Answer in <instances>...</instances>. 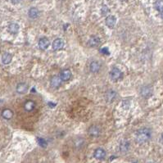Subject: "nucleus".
<instances>
[{
    "label": "nucleus",
    "instance_id": "nucleus-19",
    "mask_svg": "<svg viewBox=\"0 0 163 163\" xmlns=\"http://www.w3.org/2000/svg\"><path fill=\"white\" fill-rule=\"evenodd\" d=\"M116 97V93L113 90H109L106 93V99L108 102H112Z\"/></svg>",
    "mask_w": 163,
    "mask_h": 163
},
{
    "label": "nucleus",
    "instance_id": "nucleus-23",
    "mask_svg": "<svg viewBox=\"0 0 163 163\" xmlns=\"http://www.w3.org/2000/svg\"><path fill=\"white\" fill-rule=\"evenodd\" d=\"M100 52L102 53V54H104V55H109V54H110V51H109L108 48H107V47L101 48Z\"/></svg>",
    "mask_w": 163,
    "mask_h": 163
},
{
    "label": "nucleus",
    "instance_id": "nucleus-16",
    "mask_svg": "<svg viewBox=\"0 0 163 163\" xmlns=\"http://www.w3.org/2000/svg\"><path fill=\"white\" fill-rule=\"evenodd\" d=\"M2 116L3 118H4L6 120H10L13 117V111L11 110V109H4V110L2 111Z\"/></svg>",
    "mask_w": 163,
    "mask_h": 163
},
{
    "label": "nucleus",
    "instance_id": "nucleus-15",
    "mask_svg": "<svg viewBox=\"0 0 163 163\" xmlns=\"http://www.w3.org/2000/svg\"><path fill=\"white\" fill-rule=\"evenodd\" d=\"M100 64L96 62V61H94V62H92L90 63V65H89V70H90V72L92 73H97V72H99V70H100Z\"/></svg>",
    "mask_w": 163,
    "mask_h": 163
},
{
    "label": "nucleus",
    "instance_id": "nucleus-24",
    "mask_svg": "<svg viewBox=\"0 0 163 163\" xmlns=\"http://www.w3.org/2000/svg\"><path fill=\"white\" fill-rule=\"evenodd\" d=\"M102 15H106V13L109 12V9L107 6H103L102 8Z\"/></svg>",
    "mask_w": 163,
    "mask_h": 163
},
{
    "label": "nucleus",
    "instance_id": "nucleus-12",
    "mask_svg": "<svg viewBox=\"0 0 163 163\" xmlns=\"http://www.w3.org/2000/svg\"><path fill=\"white\" fill-rule=\"evenodd\" d=\"M8 32L12 34H17L19 32V25L17 24V23H11L8 25Z\"/></svg>",
    "mask_w": 163,
    "mask_h": 163
},
{
    "label": "nucleus",
    "instance_id": "nucleus-2",
    "mask_svg": "<svg viewBox=\"0 0 163 163\" xmlns=\"http://www.w3.org/2000/svg\"><path fill=\"white\" fill-rule=\"evenodd\" d=\"M110 76H111V80H118L119 79H120L121 76H122V73L120 72V70H119L118 68H113L110 72Z\"/></svg>",
    "mask_w": 163,
    "mask_h": 163
},
{
    "label": "nucleus",
    "instance_id": "nucleus-4",
    "mask_svg": "<svg viewBox=\"0 0 163 163\" xmlns=\"http://www.w3.org/2000/svg\"><path fill=\"white\" fill-rule=\"evenodd\" d=\"M28 85L25 84V83H19L17 85V88H16V90L17 92L20 94H24L26 92L28 91Z\"/></svg>",
    "mask_w": 163,
    "mask_h": 163
},
{
    "label": "nucleus",
    "instance_id": "nucleus-21",
    "mask_svg": "<svg viewBox=\"0 0 163 163\" xmlns=\"http://www.w3.org/2000/svg\"><path fill=\"white\" fill-rule=\"evenodd\" d=\"M155 7L157 10L160 12H163V0H157L155 3Z\"/></svg>",
    "mask_w": 163,
    "mask_h": 163
},
{
    "label": "nucleus",
    "instance_id": "nucleus-17",
    "mask_svg": "<svg viewBox=\"0 0 163 163\" xmlns=\"http://www.w3.org/2000/svg\"><path fill=\"white\" fill-rule=\"evenodd\" d=\"M152 94V89L150 86H144L141 89V95L144 98H148Z\"/></svg>",
    "mask_w": 163,
    "mask_h": 163
},
{
    "label": "nucleus",
    "instance_id": "nucleus-11",
    "mask_svg": "<svg viewBox=\"0 0 163 163\" xmlns=\"http://www.w3.org/2000/svg\"><path fill=\"white\" fill-rule=\"evenodd\" d=\"M1 60H2L3 64H4V65H8V64L11 63L12 60V54L9 53H4L3 54V56H2Z\"/></svg>",
    "mask_w": 163,
    "mask_h": 163
},
{
    "label": "nucleus",
    "instance_id": "nucleus-18",
    "mask_svg": "<svg viewBox=\"0 0 163 163\" xmlns=\"http://www.w3.org/2000/svg\"><path fill=\"white\" fill-rule=\"evenodd\" d=\"M28 15L31 19H36L39 15V11L36 8H31L29 10Z\"/></svg>",
    "mask_w": 163,
    "mask_h": 163
},
{
    "label": "nucleus",
    "instance_id": "nucleus-22",
    "mask_svg": "<svg viewBox=\"0 0 163 163\" xmlns=\"http://www.w3.org/2000/svg\"><path fill=\"white\" fill-rule=\"evenodd\" d=\"M37 141H38L39 145L41 146L42 148H46L47 145H48L47 141L44 139H43V138H37Z\"/></svg>",
    "mask_w": 163,
    "mask_h": 163
},
{
    "label": "nucleus",
    "instance_id": "nucleus-26",
    "mask_svg": "<svg viewBox=\"0 0 163 163\" xmlns=\"http://www.w3.org/2000/svg\"><path fill=\"white\" fill-rule=\"evenodd\" d=\"M161 17H162V18L163 19V12H161Z\"/></svg>",
    "mask_w": 163,
    "mask_h": 163
},
{
    "label": "nucleus",
    "instance_id": "nucleus-8",
    "mask_svg": "<svg viewBox=\"0 0 163 163\" xmlns=\"http://www.w3.org/2000/svg\"><path fill=\"white\" fill-rule=\"evenodd\" d=\"M64 47V41L62 39H56L53 43V48L54 50H61Z\"/></svg>",
    "mask_w": 163,
    "mask_h": 163
},
{
    "label": "nucleus",
    "instance_id": "nucleus-1",
    "mask_svg": "<svg viewBox=\"0 0 163 163\" xmlns=\"http://www.w3.org/2000/svg\"><path fill=\"white\" fill-rule=\"evenodd\" d=\"M150 138H151V130L148 128L140 129L137 131V133L135 134V139L139 144L146 143L150 139Z\"/></svg>",
    "mask_w": 163,
    "mask_h": 163
},
{
    "label": "nucleus",
    "instance_id": "nucleus-27",
    "mask_svg": "<svg viewBox=\"0 0 163 163\" xmlns=\"http://www.w3.org/2000/svg\"><path fill=\"white\" fill-rule=\"evenodd\" d=\"M134 163H135V162H134Z\"/></svg>",
    "mask_w": 163,
    "mask_h": 163
},
{
    "label": "nucleus",
    "instance_id": "nucleus-9",
    "mask_svg": "<svg viewBox=\"0 0 163 163\" xmlns=\"http://www.w3.org/2000/svg\"><path fill=\"white\" fill-rule=\"evenodd\" d=\"M89 134L91 136L97 137L101 134V129L98 125H92L89 128Z\"/></svg>",
    "mask_w": 163,
    "mask_h": 163
},
{
    "label": "nucleus",
    "instance_id": "nucleus-6",
    "mask_svg": "<svg viewBox=\"0 0 163 163\" xmlns=\"http://www.w3.org/2000/svg\"><path fill=\"white\" fill-rule=\"evenodd\" d=\"M49 39L46 37H43L39 40V47L43 50H46L49 47Z\"/></svg>",
    "mask_w": 163,
    "mask_h": 163
},
{
    "label": "nucleus",
    "instance_id": "nucleus-10",
    "mask_svg": "<svg viewBox=\"0 0 163 163\" xmlns=\"http://www.w3.org/2000/svg\"><path fill=\"white\" fill-rule=\"evenodd\" d=\"M61 85H62V79L60 78V76H55L50 80V85H51V87H53V88H56L57 89L58 87H60Z\"/></svg>",
    "mask_w": 163,
    "mask_h": 163
},
{
    "label": "nucleus",
    "instance_id": "nucleus-13",
    "mask_svg": "<svg viewBox=\"0 0 163 163\" xmlns=\"http://www.w3.org/2000/svg\"><path fill=\"white\" fill-rule=\"evenodd\" d=\"M130 149V142L126 139H123L120 144V150L122 153L127 152Z\"/></svg>",
    "mask_w": 163,
    "mask_h": 163
},
{
    "label": "nucleus",
    "instance_id": "nucleus-5",
    "mask_svg": "<svg viewBox=\"0 0 163 163\" xmlns=\"http://www.w3.org/2000/svg\"><path fill=\"white\" fill-rule=\"evenodd\" d=\"M94 157L97 160H103L106 157V151L103 149H97L94 153Z\"/></svg>",
    "mask_w": 163,
    "mask_h": 163
},
{
    "label": "nucleus",
    "instance_id": "nucleus-3",
    "mask_svg": "<svg viewBox=\"0 0 163 163\" xmlns=\"http://www.w3.org/2000/svg\"><path fill=\"white\" fill-rule=\"evenodd\" d=\"M72 72L68 69H65V70H63L61 73H60V78L62 79L63 81H68L71 80L72 78Z\"/></svg>",
    "mask_w": 163,
    "mask_h": 163
},
{
    "label": "nucleus",
    "instance_id": "nucleus-7",
    "mask_svg": "<svg viewBox=\"0 0 163 163\" xmlns=\"http://www.w3.org/2000/svg\"><path fill=\"white\" fill-rule=\"evenodd\" d=\"M116 17L115 16L111 15L106 18V25L111 29H112L116 25Z\"/></svg>",
    "mask_w": 163,
    "mask_h": 163
},
{
    "label": "nucleus",
    "instance_id": "nucleus-20",
    "mask_svg": "<svg viewBox=\"0 0 163 163\" xmlns=\"http://www.w3.org/2000/svg\"><path fill=\"white\" fill-rule=\"evenodd\" d=\"M34 107H35V103L33 101L30 100V101H27V102L25 103L24 108L26 111H31L34 110Z\"/></svg>",
    "mask_w": 163,
    "mask_h": 163
},
{
    "label": "nucleus",
    "instance_id": "nucleus-25",
    "mask_svg": "<svg viewBox=\"0 0 163 163\" xmlns=\"http://www.w3.org/2000/svg\"><path fill=\"white\" fill-rule=\"evenodd\" d=\"M48 105L49 106V107H50L51 108H53V107H55L56 104H55V103H53V102H48Z\"/></svg>",
    "mask_w": 163,
    "mask_h": 163
},
{
    "label": "nucleus",
    "instance_id": "nucleus-14",
    "mask_svg": "<svg viewBox=\"0 0 163 163\" xmlns=\"http://www.w3.org/2000/svg\"><path fill=\"white\" fill-rule=\"evenodd\" d=\"M99 43H100V39L98 36H92L88 41V44L90 47H96Z\"/></svg>",
    "mask_w": 163,
    "mask_h": 163
}]
</instances>
